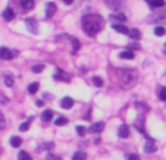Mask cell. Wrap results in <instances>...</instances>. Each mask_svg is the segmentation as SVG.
<instances>
[{"label": "cell", "instance_id": "1", "mask_svg": "<svg viewBox=\"0 0 166 160\" xmlns=\"http://www.w3.org/2000/svg\"><path fill=\"white\" fill-rule=\"evenodd\" d=\"M103 22H104V21H103V18L100 16V15L88 13V15H85V16L83 18V28L88 35L94 37V35L99 34L100 30L103 28Z\"/></svg>", "mask_w": 166, "mask_h": 160}, {"label": "cell", "instance_id": "2", "mask_svg": "<svg viewBox=\"0 0 166 160\" xmlns=\"http://www.w3.org/2000/svg\"><path fill=\"white\" fill-rule=\"evenodd\" d=\"M53 78H55L56 81H65V82H69V81H71V74H68V72H65V71L58 69L56 74L53 75Z\"/></svg>", "mask_w": 166, "mask_h": 160}, {"label": "cell", "instance_id": "3", "mask_svg": "<svg viewBox=\"0 0 166 160\" xmlns=\"http://www.w3.org/2000/svg\"><path fill=\"white\" fill-rule=\"evenodd\" d=\"M18 53L12 50H9V49H6V47H0V59H5V60H10L13 59V56H16Z\"/></svg>", "mask_w": 166, "mask_h": 160}, {"label": "cell", "instance_id": "4", "mask_svg": "<svg viewBox=\"0 0 166 160\" xmlns=\"http://www.w3.org/2000/svg\"><path fill=\"white\" fill-rule=\"evenodd\" d=\"M25 25L28 26V30H30L33 34H37L38 28H37V21H35V19H33V18H28V19H25Z\"/></svg>", "mask_w": 166, "mask_h": 160}, {"label": "cell", "instance_id": "5", "mask_svg": "<svg viewBox=\"0 0 166 160\" xmlns=\"http://www.w3.org/2000/svg\"><path fill=\"white\" fill-rule=\"evenodd\" d=\"M124 72H125V74H124V76H125L124 82L126 85H129L131 82L135 81V72H132V71H124Z\"/></svg>", "mask_w": 166, "mask_h": 160}, {"label": "cell", "instance_id": "6", "mask_svg": "<svg viewBox=\"0 0 166 160\" xmlns=\"http://www.w3.org/2000/svg\"><path fill=\"white\" fill-rule=\"evenodd\" d=\"M104 2L109 8L113 9V10H118V9L122 8V0H104Z\"/></svg>", "mask_w": 166, "mask_h": 160}, {"label": "cell", "instance_id": "7", "mask_svg": "<svg viewBox=\"0 0 166 160\" xmlns=\"http://www.w3.org/2000/svg\"><path fill=\"white\" fill-rule=\"evenodd\" d=\"M75 101L72 100V97H63L62 101H60V106L63 107V109H71L72 106H74Z\"/></svg>", "mask_w": 166, "mask_h": 160}, {"label": "cell", "instance_id": "8", "mask_svg": "<svg viewBox=\"0 0 166 160\" xmlns=\"http://www.w3.org/2000/svg\"><path fill=\"white\" fill-rule=\"evenodd\" d=\"M103 129H104V123L103 122H96V123H93L91 127H90V131L94 132V134H100Z\"/></svg>", "mask_w": 166, "mask_h": 160}, {"label": "cell", "instance_id": "9", "mask_svg": "<svg viewBox=\"0 0 166 160\" xmlns=\"http://www.w3.org/2000/svg\"><path fill=\"white\" fill-rule=\"evenodd\" d=\"M118 134H119V137L121 138H128L129 137V127L128 125H121L119 127V131H118Z\"/></svg>", "mask_w": 166, "mask_h": 160}, {"label": "cell", "instance_id": "10", "mask_svg": "<svg viewBox=\"0 0 166 160\" xmlns=\"http://www.w3.org/2000/svg\"><path fill=\"white\" fill-rule=\"evenodd\" d=\"M55 13H56V5L53 2H50L46 8V18H51Z\"/></svg>", "mask_w": 166, "mask_h": 160}, {"label": "cell", "instance_id": "11", "mask_svg": "<svg viewBox=\"0 0 166 160\" xmlns=\"http://www.w3.org/2000/svg\"><path fill=\"white\" fill-rule=\"evenodd\" d=\"M156 150H157V145L151 140H149V143H146V145H144V151L146 153H154Z\"/></svg>", "mask_w": 166, "mask_h": 160}, {"label": "cell", "instance_id": "12", "mask_svg": "<svg viewBox=\"0 0 166 160\" xmlns=\"http://www.w3.org/2000/svg\"><path fill=\"white\" fill-rule=\"evenodd\" d=\"M3 18L6 19V21H13V18H15V12H13V9H10V8H8V9H5L3 10Z\"/></svg>", "mask_w": 166, "mask_h": 160}, {"label": "cell", "instance_id": "13", "mask_svg": "<svg viewBox=\"0 0 166 160\" xmlns=\"http://www.w3.org/2000/svg\"><path fill=\"white\" fill-rule=\"evenodd\" d=\"M21 8L24 10H31L34 8V0H21Z\"/></svg>", "mask_w": 166, "mask_h": 160}, {"label": "cell", "instance_id": "14", "mask_svg": "<svg viewBox=\"0 0 166 160\" xmlns=\"http://www.w3.org/2000/svg\"><path fill=\"white\" fill-rule=\"evenodd\" d=\"M128 35H129V38H132V40H140V38H141V33H140L137 28H132V30L128 33Z\"/></svg>", "mask_w": 166, "mask_h": 160}, {"label": "cell", "instance_id": "15", "mask_svg": "<svg viewBox=\"0 0 166 160\" xmlns=\"http://www.w3.org/2000/svg\"><path fill=\"white\" fill-rule=\"evenodd\" d=\"M119 57H121V59H128V60H131V59H134V57H135V54H134L131 50H125V51H122V53L119 54Z\"/></svg>", "mask_w": 166, "mask_h": 160}, {"label": "cell", "instance_id": "16", "mask_svg": "<svg viewBox=\"0 0 166 160\" xmlns=\"http://www.w3.org/2000/svg\"><path fill=\"white\" fill-rule=\"evenodd\" d=\"M113 26V30L116 31V33H121V34H128L129 33V30L126 28L125 25H119V24H115V25H112Z\"/></svg>", "mask_w": 166, "mask_h": 160}, {"label": "cell", "instance_id": "17", "mask_svg": "<svg viewBox=\"0 0 166 160\" xmlns=\"http://www.w3.org/2000/svg\"><path fill=\"white\" fill-rule=\"evenodd\" d=\"M69 40H71V43H72V44H74V49H72V53H76V51L79 50V47H81V43L78 41V40H76V38H75V37H69Z\"/></svg>", "mask_w": 166, "mask_h": 160}, {"label": "cell", "instance_id": "18", "mask_svg": "<svg viewBox=\"0 0 166 160\" xmlns=\"http://www.w3.org/2000/svg\"><path fill=\"white\" fill-rule=\"evenodd\" d=\"M149 5H150V8H151V9L162 8V6H165V0H151Z\"/></svg>", "mask_w": 166, "mask_h": 160}, {"label": "cell", "instance_id": "19", "mask_svg": "<svg viewBox=\"0 0 166 160\" xmlns=\"http://www.w3.org/2000/svg\"><path fill=\"white\" fill-rule=\"evenodd\" d=\"M51 118H53V112L51 110H44L41 115V119L44 120V122H49V120H51Z\"/></svg>", "mask_w": 166, "mask_h": 160}, {"label": "cell", "instance_id": "20", "mask_svg": "<svg viewBox=\"0 0 166 160\" xmlns=\"http://www.w3.org/2000/svg\"><path fill=\"white\" fill-rule=\"evenodd\" d=\"M22 144V138L21 137H12L10 138V145L12 147H19Z\"/></svg>", "mask_w": 166, "mask_h": 160}, {"label": "cell", "instance_id": "21", "mask_svg": "<svg viewBox=\"0 0 166 160\" xmlns=\"http://www.w3.org/2000/svg\"><path fill=\"white\" fill-rule=\"evenodd\" d=\"M68 123V119L65 116H59L56 120H55V125H58V127H63V125H66Z\"/></svg>", "mask_w": 166, "mask_h": 160}, {"label": "cell", "instance_id": "22", "mask_svg": "<svg viewBox=\"0 0 166 160\" xmlns=\"http://www.w3.org/2000/svg\"><path fill=\"white\" fill-rule=\"evenodd\" d=\"M85 159H87V154L83 151H76L72 156V160H85Z\"/></svg>", "mask_w": 166, "mask_h": 160}, {"label": "cell", "instance_id": "23", "mask_svg": "<svg viewBox=\"0 0 166 160\" xmlns=\"http://www.w3.org/2000/svg\"><path fill=\"white\" fill-rule=\"evenodd\" d=\"M37 91H38V82H33V84H30V87H28V93L35 94Z\"/></svg>", "mask_w": 166, "mask_h": 160}, {"label": "cell", "instance_id": "24", "mask_svg": "<svg viewBox=\"0 0 166 160\" xmlns=\"http://www.w3.org/2000/svg\"><path fill=\"white\" fill-rule=\"evenodd\" d=\"M18 160H33V157H31L26 151H21L19 154H18Z\"/></svg>", "mask_w": 166, "mask_h": 160}, {"label": "cell", "instance_id": "25", "mask_svg": "<svg viewBox=\"0 0 166 160\" xmlns=\"http://www.w3.org/2000/svg\"><path fill=\"white\" fill-rule=\"evenodd\" d=\"M154 34H156V35H159V37L165 35V34H166L165 26H156V28H154Z\"/></svg>", "mask_w": 166, "mask_h": 160}, {"label": "cell", "instance_id": "26", "mask_svg": "<svg viewBox=\"0 0 166 160\" xmlns=\"http://www.w3.org/2000/svg\"><path fill=\"white\" fill-rule=\"evenodd\" d=\"M30 125H31V122H30V120H26V122H24V123H21V125H19V131H21V132L28 131V129H30Z\"/></svg>", "mask_w": 166, "mask_h": 160}, {"label": "cell", "instance_id": "27", "mask_svg": "<svg viewBox=\"0 0 166 160\" xmlns=\"http://www.w3.org/2000/svg\"><path fill=\"white\" fill-rule=\"evenodd\" d=\"M93 84L96 85V87H101L103 85V79L100 76H93Z\"/></svg>", "mask_w": 166, "mask_h": 160}, {"label": "cell", "instance_id": "28", "mask_svg": "<svg viewBox=\"0 0 166 160\" xmlns=\"http://www.w3.org/2000/svg\"><path fill=\"white\" fill-rule=\"evenodd\" d=\"M112 18L116 19V21H121V22H125V21H126V16L122 15V13H115V15H112Z\"/></svg>", "mask_w": 166, "mask_h": 160}, {"label": "cell", "instance_id": "29", "mask_svg": "<svg viewBox=\"0 0 166 160\" xmlns=\"http://www.w3.org/2000/svg\"><path fill=\"white\" fill-rule=\"evenodd\" d=\"M76 132H78V135L84 137V135L87 134V128H85V127H81V125H78V127H76Z\"/></svg>", "mask_w": 166, "mask_h": 160}, {"label": "cell", "instance_id": "30", "mask_svg": "<svg viewBox=\"0 0 166 160\" xmlns=\"http://www.w3.org/2000/svg\"><path fill=\"white\" fill-rule=\"evenodd\" d=\"M53 147H55V144L53 143H44L41 147H38V150H44V148H46V150H51Z\"/></svg>", "mask_w": 166, "mask_h": 160}, {"label": "cell", "instance_id": "31", "mask_svg": "<svg viewBox=\"0 0 166 160\" xmlns=\"http://www.w3.org/2000/svg\"><path fill=\"white\" fill-rule=\"evenodd\" d=\"M43 71H44V66H43V65H34L33 66L34 74H40V72H43Z\"/></svg>", "mask_w": 166, "mask_h": 160}, {"label": "cell", "instance_id": "32", "mask_svg": "<svg viewBox=\"0 0 166 160\" xmlns=\"http://www.w3.org/2000/svg\"><path fill=\"white\" fill-rule=\"evenodd\" d=\"M159 99L162 101H166V88H160V91H159Z\"/></svg>", "mask_w": 166, "mask_h": 160}, {"label": "cell", "instance_id": "33", "mask_svg": "<svg viewBox=\"0 0 166 160\" xmlns=\"http://www.w3.org/2000/svg\"><path fill=\"white\" fill-rule=\"evenodd\" d=\"M128 49L129 50H140V44L138 43H129L128 44Z\"/></svg>", "mask_w": 166, "mask_h": 160}, {"label": "cell", "instance_id": "34", "mask_svg": "<svg viewBox=\"0 0 166 160\" xmlns=\"http://www.w3.org/2000/svg\"><path fill=\"white\" fill-rule=\"evenodd\" d=\"M5 82H6L8 87H12V85H13V78H12L10 75H6L5 76Z\"/></svg>", "mask_w": 166, "mask_h": 160}, {"label": "cell", "instance_id": "35", "mask_svg": "<svg viewBox=\"0 0 166 160\" xmlns=\"http://www.w3.org/2000/svg\"><path fill=\"white\" fill-rule=\"evenodd\" d=\"M46 160H62V157H60V156H55V154L49 153V154L46 156Z\"/></svg>", "mask_w": 166, "mask_h": 160}, {"label": "cell", "instance_id": "36", "mask_svg": "<svg viewBox=\"0 0 166 160\" xmlns=\"http://www.w3.org/2000/svg\"><path fill=\"white\" fill-rule=\"evenodd\" d=\"M154 21H162V22H166V13H159V16H154Z\"/></svg>", "mask_w": 166, "mask_h": 160}, {"label": "cell", "instance_id": "37", "mask_svg": "<svg viewBox=\"0 0 166 160\" xmlns=\"http://www.w3.org/2000/svg\"><path fill=\"white\" fill-rule=\"evenodd\" d=\"M6 128V120L3 118V115H0V129H5Z\"/></svg>", "mask_w": 166, "mask_h": 160}, {"label": "cell", "instance_id": "38", "mask_svg": "<svg viewBox=\"0 0 166 160\" xmlns=\"http://www.w3.org/2000/svg\"><path fill=\"white\" fill-rule=\"evenodd\" d=\"M126 160H140L137 154H126Z\"/></svg>", "mask_w": 166, "mask_h": 160}, {"label": "cell", "instance_id": "39", "mask_svg": "<svg viewBox=\"0 0 166 160\" xmlns=\"http://www.w3.org/2000/svg\"><path fill=\"white\" fill-rule=\"evenodd\" d=\"M62 2H65L66 5H72L74 3V0H62Z\"/></svg>", "mask_w": 166, "mask_h": 160}, {"label": "cell", "instance_id": "40", "mask_svg": "<svg viewBox=\"0 0 166 160\" xmlns=\"http://www.w3.org/2000/svg\"><path fill=\"white\" fill-rule=\"evenodd\" d=\"M165 53H166V44H165Z\"/></svg>", "mask_w": 166, "mask_h": 160}, {"label": "cell", "instance_id": "41", "mask_svg": "<svg viewBox=\"0 0 166 160\" xmlns=\"http://www.w3.org/2000/svg\"><path fill=\"white\" fill-rule=\"evenodd\" d=\"M147 2H149V3H150V2H151V0H147Z\"/></svg>", "mask_w": 166, "mask_h": 160}]
</instances>
